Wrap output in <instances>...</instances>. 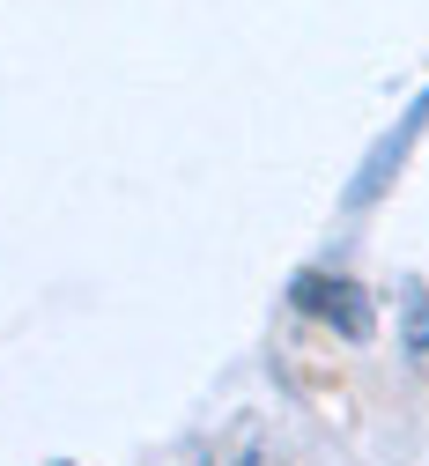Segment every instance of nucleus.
<instances>
[{"instance_id": "f257e3e1", "label": "nucleus", "mask_w": 429, "mask_h": 466, "mask_svg": "<svg viewBox=\"0 0 429 466\" xmlns=\"http://www.w3.org/2000/svg\"><path fill=\"white\" fill-rule=\"evenodd\" d=\"M289 304L312 319V326H333L341 340H371L378 333V304H371V289L348 281V274H326V267H303L289 281Z\"/></svg>"}, {"instance_id": "f03ea898", "label": "nucleus", "mask_w": 429, "mask_h": 466, "mask_svg": "<svg viewBox=\"0 0 429 466\" xmlns=\"http://www.w3.org/2000/svg\"><path fill=\"white\" fill-rule=\"evenodd\" d=\"M422 119H429V89L407 104V119H400V134H385L378 148H371V163L355 170V186H348V208H371L378 193H385V170H400V156L414 148V134H422Z\"/></svg>"}, {"instance_id": "7ed1b4c3", "label": "nucleus", "mask_w": 429, "mask_h": 466, "mask_svg": "<svg viewBox=\"0 0 429 466\" xmlns=\"http://www.w3.org/2000/svg\"><path fill=\"white\" fill-rule=\"evenodd\" d=\"M400 348H407V363L429 370V289L407 281V297H400Z\"/></svg>"}, {"instance_id": "20e7f679", "label": "nucleus", "mask_w": 429, "mask_h": 466, "mask_svg": "<svg viewBox=\"0 0 429 466\" xmlns=\"http://www.w3.org/2000/svg\"><path fill=\"white\" fill-rule=\"evenodd\" d=\"M237 466H260V451H244V459H237Z\"/></svg>"}, {"instance_id": "39448f33", "label": "nucleus", "mask_w": 429, "mask_h": 466, "mask_svg": "<svg viewBox=\"0 0 429 466\" xmlns=\"http://www.w3.org/2000/svg\"><path fill=\"white\" fill-rule=\"evenodd\" d=\"M52 466H67V459H52Z\"/></svg>"}]
</instances>
